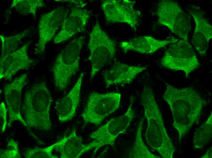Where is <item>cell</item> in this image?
I'll return each instance as SVG.
<instances>
[{
    "label": "cell",
    "instance_id": "9",
    "mask_svg": "<svg viewBox=\"0 0 212 158\" xmlns=\"http://www.w3.org/2000/svg\"><path fill=\"white\" fill-rule=\"evenodd\" d=\"M134 97L130 98V104L126 112L123 115L113 118L92 132L90 136L96 144L94 156L99 149L110 145L115 149V140L120 134L124 133L135 117L132 108Z\"/></svg>",
    "mask_w": 212,
    "mask_h": 158
},
{
    "label": "cell",
    "instance_id": "2",
    "mask_svg": "<svg viewBox=\"0 0 212 158\" xmlns=\"http://www.w3.org/2000/svg\"><path fill=\"white\" fill-rule=\"evenodd\" d=\"M141 101L147 121L145 135L147 144L163 158H172L175 146L168 135L161 114L151 88L145 86L141 95Z\"/></svg>",
    "mask_w": 212,
    "mask_h": 158
},
{
    "label": "cell",
    "instance_id": "24",
    "mask_svg": "<svg viewBox=\"0 0 212 158\" xmlns=\"http://www.w3.org/2000/svg\"><path fill=\"white\" fill-rule=\"evenodd\" d=\"M55 143L45 148L35 147L26 149L24 155L26 158H57L58 156L52 154Z\"/></svg>",
    "mask_w": 212,
    "mask_h": 158
},
{
    "label": "cell",
    "instance_id": "8",
    "mask_svg": "<svg viewBox=\"0 0 212 158\" xmlns=\"http://www.w3.org/2000/svg\"><path fill=\"white\" fill-rule=\"evenodd\" d=\"M121 96L119 93H90L82 115L84 122L100 125L105 118L118 108Z\"/></svg>",
    "mask_w": 212,
    "mask_h": 158
},
{
    "label": "cell",
    "instance_id": "19",
    "mask_svg": "<svg viewBox=\"0 0 212 158\" xmlns=\"http://www.w3.org/2000/svg\"><path fill=\"white\" fill-rule=\"evenodd\" d=\"M179 40L172 38L168 40H159L150 36L135 38L120 43V46L125 53L133 51L142 53H152L165 46L176 42Z\"/></svg>",
    "mask_w": 212,
    "mask_h": 158
},
{
    "label": "cell",
    "instance_id": "12",
    "mask_svg": "<svg viewBox=\"0 0 212 158\" xmlns=\"http://www.w3.org/2000/svg\"><path fill=\"white\" fill-rule=\"evenodd\" d=\"M27 74H23L4 87V97L9 115L7 126L11 127L14 122L19 121L26 127L30 134L38 141L39 139L32 133L20 113L21 92L23 88L27 83Z\"/></svg>",
    "mask_w": 212,
    "mask_h": 158
},
{
    "label": "cell",
    "instance_id": "16",
    "mask_svg": "<svg viewBox=\"0 0 212 158\" xmlns=\"http://www.w3.org/2000/svg\"><path fill=\"white\" fill-rule=\"evenodd\" d=\"M147 68L116 62L103 73L107 87L113 84L123 85L130 83L136 76Z\"/></svg>",
    "mask_w": 212,
    "mask_h": 158
},
{
    "label": "cell",
    "instance_id": "21",
    "mask_svg": "<svg viewBox=\"0 0 212 158\" xmlns=\"http://www.w3.org/2000/svg\"><path fill=\"white\" fill-rule=\"evenodd\" d=\"M212 136V113L206 121L197 128L194 134L192 144L196 150L202 149L211 140Z\"/></svg>",
    "mask_w": 212,
    "mask_h": 158
},
{
    "label": "cell",
    "instance_id": "20",
    "mask_svg": "<svg viewBox=\"0 0 212 158\" xmlns=\"http://www.w3.org/2000/svg\"><path fill=\"white\" fill-rule=\"evenodd\" d=\"M144 118H141L137 128L134 143L128 151L127 157L129 158H160L151 153L144 144L142 132Z\"/></svg>",
    "mask_w": 212,
    "mask_h": 158
},
{
    "label": "cell",
    "instance_id": "3",
    "mask_svg": "<svg viewBox=\"0 0 212 158\" xmlns=\"http://www.w3.org/2000/svg\"><path fill=\"white\" fill-rule=\"evenodd\" d=\"M50 92L45 82L34 84L25 94L22 105L23 119L29 128L48 131L51 129Z\"/></svg>",
    "mask_w": 212,
    "mask_h": 158
},
{
    "label": "cell",
    "instance_id": "18",
    "mask_svg": "<svg viewBox=\"0 0 212 158\" xmlns=\"http://www.w3.org/2000/svg\"><path fill=\"white\" fill-rule=\"evenodd\" d=\"M83 77L84 74L82 72L68 94L56 101L55 108L60 122H66L71 120L74 117L80 101Z\"/></svg>",
    "mask_w": 212,
    "mask_h": 158
},
{
    "label": "cell",
    "instance_id": "15",
    "mask_svg": "<svg viewBox=\"0 0 212 158\" xmlns=\"http://www.w3.org/2000/svg\"><path fill=\"white\" fill-rule=\"evenodd\" d=\"M90 17L87 10L78 6L72 7L64 20L60 30L54 38L55 43L65 41L85 30Z\"/></svg>",
    "mask_w": 212,
    "mask_h": 158
},
{
    "label": "cell",
    "instance_id": "17",
    "mask_svg": "<svg viewBox=\"0 0 212 158\" xmlns=\"http://www.w3.org/2000/svg\"><path fill=\"white\" fill-rule=\"evenodd\" d=\"M96 147L94 141L87 144L83 143L77 135L75 127L70 134L55 143L54 149L60 153L61 158H78L82 154Z\"/></svg>",
    "mask_w": 212,
    "mask_h": 158
},
{
    "label": "cell",
    "instance_id": "10",
    "mask_svg": "<svg viewBox=\"0 0 212 158\" xmlns=\"http://www.w3.org/2000/svg\"><path fill=\"white\" fill-rule=\"evenodd\" d=\"M134 5V2L131 0H106L102 2L101 8L107 23H125L136 31L141 12Z\"/></svg>",
    "mask_w": 212,
    "mask_h": 158
},
{
    "label": "cell",
    "instance_id": "7",
    "mask_svg": "<svg viewBox=\"0 0 212 158\" xmlns=\"http://www.w3.org/2000/svg\"><path fill=\"white\" fill-rule=\"evenodd\" d=\"M156 13L159 25L167 27L178 37L188 41V36L191 29L190 17L177 2L160 1Z\"/></svg>",
    "mask_w": 212,
    "mask_h": 158
},
{
    "label": "cell",
    "instance_id": "4",
    "mask_svg": "<svg viewBox=\"0 0 212 158\" xmlns=\"http://www.w3.org/2000/svg\"><path fill=\"white\" fill-rule=\"evenodd\" d=\"M84 42L81 36L71 41L58 54L52 67L53 79L56 88L65 89L72 78L79 69L80 54Z\"/></svg>",
    "mask_w": 212,
    "mask_h": 158
},
{
    "label": "cell",
    "instance_id": "5",
    "mask_svg": "<svg viewBox=\"0 0 212 158\" xmlns=\"http://www.w3.org/2000/svg\"><path fill=\"white\" fill-rule=\"evenodd\" d=\"M87 47L90 52L88 60L91 65V80L102 68L112 61L116 51L115 42L102 30L97 19L89 34Z\"/></svg>",
    "mask_w": 212,
    "mask_h": 158
},
{
    "label": "cell",
    "instance_id": "25",
    "mask_svg": "<svg viewBox=\"0 0 212 158\" xmlns=\"http://www.w3.org/2000/svg\"><path fill=\"white\" fill-rule=\"evenodd\" d=\"M1 158H20L21 157L17 143L12 139L9 140L6 149H1Z\"/></svg>",
    "mask_w": 212,
    "mask_h": 158
},
{
    "label": "cell",
    "instance_id": "26",
    "mask_svg": "<svg viewBox=\"0 0 212 158\" xmlns=\"http://www.w3.org/2000/svg\"><path fill=\"white\" fill-rule=\"evenodd\" d=\"M7 110L5 105L3 102L0 105V130L1 133L4 132L5 130L7 123Z\"/></svg>",
    "mask_w": 212,
    "mask_h": 158
},
{
    "label": "cell",
    "instance_id": "6",
    "mask_svg": "<svg viewBox=\"0 0 212 158\" xmlns=\"http://www.w3.org/2000/svg\"><path fill=\"white\" fill-rule=\"evenodd\" d=\"M170 45L161 60V65L172 70L183 71L187 78L200 65L192 46L182 39Z\"/></svg>",
    "mask_w": 212,
    "mask_h": 158
},
{
    "label": "cell",
    "instance_id": "11",
    "mask_svg": "<svg viewBox=\"0 0 212 158\" xmlns=\"http://www.w3.org/2000/svg\"><path fill=\"white\" fill-rule=\"evenodd\" d=\"M69 12L68 9L61 7L41 16L38 24L39 39L35 49L36 54L43 53L46 44L54 36Z\"/></svg>",
    "mask_w": 212,
    "mask_h": 158
},
{
    "label": "cell",
    "instance_id": "14",
    "mask_svg": "<svg viewBox=\"0 0 212 158\" xmlns=\"http://www.w3.org/2000/svg\"><path fill=\"white\" fill-rule=\"evenodd\" d=\"M30 44L28 42L18 49L2 57L0 60V78L11 80L18 71L28 69L34 63L27 54Z\"/></svg>",
    "mask_w": 212,
    "mask_h": 158
},
{
    "label": "cell",
    "instance_id": "22",
    "mask_svg": "<svg viewBox=\"0 0 212 158\" xmlns=\"http://www.w3.org/2000/svg\"><path fill=\"white\" fill-rule=\"evenodd\" d=\"M29 32V29H26L20 33L9 36L0 35L1 57L6 56L16 50L21 40L27 36Z\"/></svg>",
    "mask_w": 212,
    "mask_h": 158
},
{
    "label": "cell",
    "instance_id": "1",
    "mask_svg": "<svg viewBox=\"0 0 212 158\" xmlns=\"http://www.w3.org/2000/svg\"><path fill=\"white\" fill-rule=\"evenodd\" d=\"M163 97L172 112L173 127L178 131L179 141L196 123H198L207 101L191 87L178 88L166 83Z\"/></svg>",
    "mask_w": 212,
    "mask_h": 158
},
{
    "label": "cell",
    "instance_id": "27",
    "mask_svg": "<svg viewBox=\"0 0 212 158\" xmlns=\"http://www.w3.org/2000/svg\"><path fill=\"white\" fill-rule=\"evenodd\" d=\"M212 147L209 149L206 153L201 158H210L212 157Z\"/></svg>",
    "mask_w": 212,
    "mask_h": 158
},
{
    "label": "cell",
    "instance_id": "23",
    "mask_svg": "<svg viewBox=\"0 0 212 158\" xmlns=\"http://www.w3.org/2000/svg\"><path fill=\"white\" fill-rule=\"evenodd\" d=\"M46 5L42 0H14L10 6L19 13L23 15L32 14L36 16L37 10Z\"/></svg>",
    "mask_w": 212,
    "mask_h": 158
},
{
    "label": "cell",
    "instance_id": "13",
    "mask_svg": "<svg viewBox=\"0 0 212 158\" xmlns=\"http://www.w3.org/2000/svg\"><path fill=\"white\" fill-rule=\"evenodd\" d=\"M188 11L193 18L195 24L191 43L201 56H205L209 41L212 38V26L205 16L200 7L192 5Z\"/></svg>",
    "mask_w": 212,
    "mask_h": 158
}]
</instances>
